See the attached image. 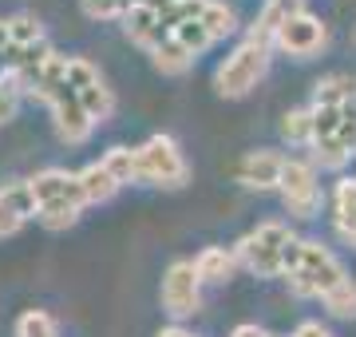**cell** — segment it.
Returning <instances> with one entry per match:
<instances>
[{"label": "cell", "mask_w": 356, "mask_h": 337, "mask_svg": "<svg viewBox=\"0 0 356 337\" xmlns=\"http://www.w3.org/2000/svg\"><path fill=\"white\" fill-rule=\"evenodd\" d=\"M151 56H154V68H159L163 76H182V72H191V64H194V56L186 52L175 36L166 40V44H159Z\"/></svg>", "instance_id": "cell-16"}, {"label": "cell", "mask_w": 356, "mask_h": 337, "mask_svg": "<svg viewBox=\"0 0 356 337\" xmlns=\"http://www.w3.org/2000/svg\"><path fill=\"white\" fill-rule=\"evenodd\" d=\"M175 40H178V44H182V48H186L191 56L206 52V48L214 44V36L206 32V24H202V20H186V24H182V28L175 32Z\"/></svg>", "instance_id": "cell-23"}, {"label": "cell", "mask_w": 356, "mask_h": 337, "mask_svg": "<svg viewBox=\"0 0 356 337\" xmlns=\"http://www.w3.org/2000/svg\"><path fill=\"white\" fill-rule=\"evenodd\" d=\"M341 107H313V143L332 139L341 131Z\"/></svg>", "instance_id": "cell-27"}, {"label": "cell", "mask_w": 356, "mask_h": 337, "mask_svg": "<svg viewBox=\"0 0 356 337\" xmlns=\"http://www.w3.org/2000/svg\"><path fill=\"white\" fill-rule=\"evenodd\" d=\"M20 222H24V219H20L16 210H8L4 203H0V238H4V234H16V230H20Z\"/></svg>", "instance_id": "cell-32"}, {"label": "cell", "mask_w": 356, "mask_h": 337, "mask_svg": "<svg viewBox=\"0 0 356 337\" xmlns=\"http://www.w3.org/2000/svg\"><path fill=\"white\" fill-rule=\"evenodd\" d=\"M79 107L91 116V123H103V119L115 111V95H111V88H103V84H95V88H88V91H79Z\"/></svg>", "instance_id": "cell-19"}, {"label": "cell", "mask_w": 356, "mask_h": 337, "mask_svg": "<svg viewBox=\"0 0 356 337\" xmlns=\"http://www.w3.org/2000/svg\"><path fill=\"white\" fill-rule=\"evenodd\" d=\"M194 270L202 282H226L229 274H234V254L222 246H206L198 258H194Z\"/></svg>", "instance_id": "cell-15"}, {"label": "cell", "mask_w": 356, "mask_h": 337, "mask_svg": "<svg viewBox=\"0 0 356 337\" xmlns=\"http://www.w3.org/2000/svg\"><path fill=\"white\" fill-rule=\"evenodd\" d=\"M332 222H337L341 238H348L356 230V179H344L337 187V195H332Z\"/></svg>", "instance_id": "cell-13"}, {"label": "cell", "mask_w": 356, "mask_h": 337, "mask_svg": "<svg viewBox=\"0 0 356 337\" xmlns=\"http://www.w3.org/2000/svg\"><path fill=\"white\" fill-rule=\"evenodd\" d=\"M348 242H353V246H356V230H353V234H348Z\"/></svg>", "instance_id": "cell-36"}, {"label": "cell", "mask_w": 356, "mask_h": 337, "mask_svg": "<svg viewBox=\"0 0 356 337\" xmlns=\"http://www.w3.org/2000/svg\"><path fill=\"white\" fill-rule=\"evenodd\" d=\"M44 40V28H40L36 16H13L8 20V44H16V48H32V44H40Z\"/></svg>", "instance_id": "cell-21"}, {"label": "cell", "mask_w": 356, "mask_h": 337, "mask_svg": "<svg viewBox=\"0 0 356 337\" xmlns=\"http://www.w3.org/2000/svg\"><path fill=\"white\" fill-rule=\"evenodd\" d=\"M99 84V72H95V64L91 60H83V56H72L67 60V88L76 91H88V88H95Z\"/></svg>", "instance_id": "cell-24"}, {"label": "cell", "mask_w": 356, "mask_h": 337, "mask_svg": "<svg viewBox=\"0 0 356 337\" xmlns=\"http://www.w3.org/2000/svg\"><path fill=\"white\" fill-rule=\"evenodd\" d=\"M293 234L285 222H261L254 234H245L238 242V254L245 258V266L261 278H277L281 274V246L289 242Z\"/></svg>", "instance_id": "cell-3"}, {"label": "cell", "mask_w": 356, "mask_h": 337, "mask_svg": "<svg viewBox=\"0 0 356 337\" xmlns=\"http://www.w3.org/2000/svg\"><path fill=\"white\" fill-rule=\"evenodd\" d=\"M0 203L8 210H16L20 219L40 214V203H36V195H32V182H8V187H0Z\"/></svg>", "instance_id": "cell-17"}, {"label": "cell", "mask_w": 356, "mask_h": 337, "mask_svg": "<svg viewBox=\"0 0 356 337\" xmlns=\"http://www.w3.org/2000/svg\"><path fill=\"white\" fill-rule=\"evenodd\" d=\"M325 40H329V32H325V24H321L317 16L297 13L293 20H285V28L277 32V40H273V44H277L281 52L305 60V56H313V52H321V48H325Z\"/></svg>", "instance_id": "cell-7"}, {"label": "cell", "mask_w": 356, "mask_h": 337, "mask_svg": "<svg viewBox=\"0 0 356 337\" xmlns=\"http://www.w3.org/2000/svg\"><path fill=\"white\" fill-rule=\"evenodd\" d=\"M321 301H325V310H329L332 318H344V322H348V318H356V282H353V278H348V282H341L337 290H329Z\"/></svg>", "instance_id": "cell-20"}, {"label": "cell", "mask_w": 356, "mask_h": 337, "mask_svg": "<svg viewBox=\"0 0 356 337\" xmlns=\"http://www.w3.org/2000/svg\"><path fill=\"white\" fill-rule=\"evenodd\" d=\"M51 116H56V131H60V139L72 143V147H79V143H88L91 135V116L79 107V100H67V104L60 107H51Z\"/></svg>", "instance_id": "cell-10"}, {"label": "cell", "mask_w": 356, "mask_h": 337, "mask_svg": "<svg viewBox=\"0 0 356 337\" xmlns=\"http://www.w3.org/2000/svg\"><path fill=\"white\" fill-rule=\"evenodd\" d=\"M301 258H305V242L301 238H289L285 246H281V274L289 278V274L301 270Z\"/></svg>", "instance_id": "cell-30"}, {"label": "cell", "mask_w": 356, "mask_h": 337, "mask_svg": "<svg viewBox=\"0 0 356 337\" xmlns=\"http://www.w3.org/2000/svg\"><path fill=\"white\" fill-rule=\"evenodd\" d=\"M269 68V44H257V40H245L234 56H226V64L214 72V88L218 95L226 100H238L250 88H257V79L266 76Z\"/></svg>", "instance_id": "cell-2"}, {"label": "cell", "mask_w": 356, "mask_h": 337, "mask_svg": "<svg viewBox=\"0 0 356 337\" xmlns=\"http://www.w3.org/2000/svg\"><path fill=\"white\" fill-rule=\"evenodd\" d=\"M83 4V13L91 20H111V16H127L135 8V0H79Z\"/></svg>", "instance_id": "cell-29"}, {"label": "cell", "mask_w": 356, "mask_h": 337, "mask_svg": "<svg viewBox=\"0 0 356 337\" xmlns=\"http://www.w3.org/2000/svg\"><path fill=\"white\" fill-rule=\"evenodd\" d=\"M293 337H329V334L321 329V322H301L297 329H293Z\"/></svg>", "instance_id": "cell-33"}, {"label": "cell", "mask_w": 356, "mask_h": 337, "mask_svg": "<svg viewBox=\"0 0 356 337\" xmlns=\"http://www.w3.org/2000/svg\"><path fill=\"white\" fill-rule=\"evenodd\" d=\"M103 167L119 179V187H123V182H143V159H139V151H131V147H111V151L103 155Z\"/></svg>", "instance_id": "cell-14"}, {"label": "cell", "mask_w": 356, "mask_h": 337, "mask_svg": "<svg viewBox=\"0 0 356 337\" xmlns=\"http://www.w3.org/2000/svg\"><path fill=\"white\" fill-rule=\"evenodd\" d=\"M356 100V79L353 76H329L321 79L313 91V107H344Z\"/></svg>", "instance_id": "cell-12"}, {"label": "cell", "mask_w": 356, "mask_h": 337, "mask_svg": "<svg viewBox=\"0 0 356 337\" xmlns=\"http://www.w3.org/2000/svg\"><path fill=\"white\" fill-rule=\"evenodd\" d=\"M234 175L245 182V187H254V191H281V175H285V159L277 151H250V155L234 167Z\"/></svg>", "instance_id": "cell-8"}, {"label": "cell", "mask_w": 356, "mask_h": 337, "mask_svg": "<svg viewBox=\"0 0 356 337\" xmlns=\"http://www.w3.org/2000/svg\"><path fill=\"white\" fill-rule=\"evenodd\" d=\"M159 337H194V334H191V329H178V325H170V329H163Z\"/></svg>", "instance_id": "cell-35"}, {"label": "cell", "mask_w": 356, "mask_h": 337, "mask_svg": "<svg viewBox=\"0 0 356 337\" xmlns=\"http://www.w3.org/2000/svg\"><path fill=\"white\" fill-rule=\"evenodd\" d=\"M16 337H56V322L44 310H28L16 322Z\"/></svg>", "instance_id": "cell-26"}, {"label": "cell", "mask_w": 356, "mask_h": 337, "mask_svg": "<svg viewBox=\"0 0 356 337\" xmlns=\"http://www.w3.org/2000/svg\"><path fill=\"white\" fill-rule=\"evenodd\" d=\"M206 24V32L214 40H222V36H229L234 32V13H229L226 4H218V0H206V8H202V16H198Z\"/></svg>", "instance_id": "cell-22"}, {"label": "cell", "mask_w": 356, "mask_h": 337, "mask_svg": "<svg viewBox=\"0 0 356 337\" xmlns=\"http://www.w3.org/2000/svg\"><path fill=\"white\" fill-rule=\"evenodd\" d=\"M289 290L297 298H325L329 290H337L341 282H348V274L337 258H332L329 246L321 242H305V258H301V270L285 278Z\"/></svg>", "instance_id": "cell-1"}, {"label": "cell", "mask_w": 356, "mask_h": 337, "mask_svg": "<svg viewBox=\"0 0 356 337\" xmlns=\"http://www.w3.org/2000/svg\"><path fill=\"white\" fill-rule=\"evenodd\" d=\"M123 32L131 36V44H143V48H151V52L159 48V44L170 40V32L159 24V13L147 8V4H135V8L123 16Z\"/></svg>", "instance_id": "cell-9"}, {"label": "cell", "mask_w": 356, "mask_h": 337, "mask_svg": "<svg viewBox=\"0 0 356 337\" xmlns=\"http://www.w3.org/2000/svg\"><path fill=\"white\" fill-rule=\"evenodd\" d=\"M16 104H20L16 79H0V123H8V119L16 116Z\"/></svg>", "instance_id": "cell-31"}, {"label": "cell", "mask_w": 356, "mask_h": 337, "mask_svg": "<svg viewBox=\"0 0 356 337\" xmlns=\"http://www.w3.org/2000/svg\"><path fill=\"white\" fill-rule=\"evenodd\" d=\"M76 179H79V187H83V203H107V198L119 191V179L103 167V159L91 163V167H83Z\"/></svg>", "instance_id": "cell-11"}, {"label": "cell", "mask_w": 356, "mask_h": 337, "mask_svg": "<svg viewBox=\"0 0 356 337\" xmlns=\"http://www.w3.org/2000/svg\"><path fill=\"white\" fill-rule=\"evenodd\" d=\"M313 147H317V151H313V155H317V163H321V167H332V171L344 167V163H348V155H353V151H348V147L337 139V135H332V139L313 143Z\"/></svg>", "instance_id": "cell-28"}, {"label": "cell", "mask_w": 356, "mask_h": 337, "mask_svg": "<svg viewBox=\"0 0 356 337\" xmlns=\"http://www.w3.org/2000/svg\"><path fill=\"white\" fill-rule=\"evenodd\" d=\"M143 159V182H159V187H182L191 179V167L178 151V143L170 135H154L139 147Z\"/></svg>", "instance_id": "cell-4"}, {"label": "cell", "mask_w": 356, "mask_h": 337, "mask_svg": "<svg viewBox=\"0 0 356 337\" xmlns=\"http://www.w3.org/2000/svg\"><path fill=\"white\" fill-rule=\"evenodd\" d=\"M281 135L289 143H313V111H289L281 119Z\"/></svg>", "instance_id": "cell-25"}, {"label": "cell", "mask_w": 356, "mask_h": 337, "mask_svg": "<svg viewBox=\"0 0 356 337\" xmlns=\"http://www.w3.org/2000/svg\"><path fill=\"white\" fill-rule=\"evenodd\" d=\"M79 203H67V198H56L48 207H40V222L48 226V230H67V226H76L79 219Z\"/></svg>", "instance_id": "cell-18"}, {"label": "cell", "mask_w": 356, "mask_h": 337, "mask_svg": "<svg viewBox=\"0 0 356 337\" xmlns=\"http://www.w3.org/2000/svg\"><path fill=\"white\" fill-rule=\"evenodd\" d=\"M198 285H202V278L194 270V262H170V270L163 278V306L175 322H182V318H191V313L202 310Z\"/></svg>", "instance_id": "cell-6"}, {"label": "cell", "mask_w": 356, "mask_h": 337, "mask_svg": "<svg viewBox=\"0 0 356 337\" xmlns=\"http://www.w3.org/2000/svg\"><path fill=\"white\" fill-rule=\"evenodd\" d=\"M234 337H266V334H261L257 325H238V329H234Z\"/></svg>", "instance_id": "cell-34"}, {"label": "cell", "mask_w": 356, "mask_h": 337, "mask_svg": "<svg viewBox=\"0 0 356 337\" xmlns=\"http://www.w3.org/2000/svg\"><path fill=\"white\" fill-rule=\"evenodd\" d=\"M281 195H285V210L297 219H313L321 207V187L317 171L305 159H285V175H281Z\"/></svg>", "instance_id": "cell-5"}]
</instances>
